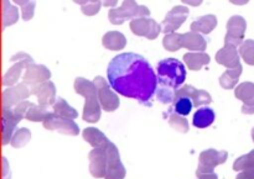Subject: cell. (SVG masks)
Instances as JSON below:
<instances>
[{"mask_svg": "<svg viewBox=\"0 0 254 179\" xmlns=\"http://www.w3.org/2000/svg\"><path fill=\"white\" fill-rule=\"evenodd\" d=\"M109 86L121 95L151 105L158 90V76L140 54L122 53L114 57L107 68Z\"/></svg>", "mask_w": 254, "mask_h": 179, "instance_id": "1", "label": "cell"}, {"mask_svg": "<svg viewBox=\"0 0 254 179\" xmlns=\"http://www.w3.org/2000/svg\"><path fill=\"white\" fill-rule=\"evenodd\" d=\"M74 90L77 94L84 96L86 103H84L83 109V120L86 123H97L101 119L102 114V106L99 103L98 98V90L94 84V82H89L86 78H76L74 81Z\"/></svg>", "mask_w": 254, "mask_h": 179, "instance_id": "2", "label": "cell"}, {"mask_svg": "<svg viewBox=\"0 0 254 179\" xmlns=\"http://www.w3.org/2000/svg\"><path fill=\"white\" fill-rule=\"evenodd\" d=\"M158 83L161 88L178 91L186 79V68L176 58H165L158 63Z\"/></svg>", "mask_w": 254, "mask_h": 179, "instance_id": "3", "label": "cell"}, {"mask_svg": "<svg viewBox=\"0 0 254 179\" xmlns=\"http://www.w3.org/2000/svg\"><path fill=\"white\" fill-rule=\"evenodd\" d=\"M163 45L165 49L170 52L179 51L180 48H188L189 51L203 52L207 47V41L202 35L197 32H186V34H174L165 35L163 40Z\"/></svg>", "mask_w": 254, "mask_h": 179, "instance_id": "4", "label": "cell"}, {"mask_svg": "<svg viewBox=\"0 0 254 179\" xmlns=\"http://www.w3.org/2000/svg\"><path fill=\"white\" fill-rule=\"evenodd\" d=\"M150 15V10L144 5H139L136 1H123L121 7L111 9L108 12L109 21L113 25H122L126 20L140 19L148 17Z\"/></svg>", "mask_w": 254, "mask_h": 179, "instance_id": "5", "label": "cell"}, {"mask_svg": "<svg viewBox=\"0 0 254 179\" xmlns=\"http://www.w3.org/2000/svg\"><path fill=\"white\" fill-rule=\"evenodd\" d=\"M10 61L15 62L11 67L9 68V71L4 74L2 77V84L5 87H14L16 86V83L19 82L20 76H21L22 71L26 69L27 66L34 63V59L29 56L25 52H17L16 54L10 58Z\"/></svg>", "mask_w": 254, "mask_h": 179, "instance_id": "6", "label": "cell"}, {"mask_svg": "<svg viewBox=\"0 0 254 179\" xmlns=\"http://www.w3.org/2000/svg\"><path fill=\"white\" fill-rule=\"evenodd\" d=\"M228 153L226 151H217L210 148L203 152H201L200 158H198V166L197 171H196V176L206 175V173H213L217 166L223 165L227 161Z\"/></svg>", "mask_w": 254, "mask_h": 179, "instance_id": "7", "label": "cell"}, {"mask_svg": "<svg viewBox=\"0 0 254 179\" xmlns=\"http://www.w3.org/2000/svg\"><path fill=\"white\" fill-rule=\"evenodd\" d=\"M107 151V158H108V166H107V175L104 179H124L126 178V168L121 161V155L117 146L112 141H108L104 146Z\"/></svg>", "mask_w": 254, "mask_h": 179, "instance_id": "8", "label": "cell"}, {"mask_svg": "<svg viewBox=\"0 0 254 179\" xmlns=\"http://www.w3.org/2000/svg\"><path fill=\"white\" fill-rule=\"evenodd\" d=\"M94 84L97 87V90H98V98L99 103H101L102 109L104 111H112L117 110L119 108V98L111 88H109V84L103 77H96L94 78Z\"/></svg>", "mask_w": 254, "mask_h": 179, "instance_id": "9", "label": "cell"}, {"mask_svg": "<svg viewBox=\"0 0 254 179\" xmlns=\"http://www.w3.org/2000/svg\"><path fill=\"white\" fill-rule=\"evenodd\" d=\"M247 22L240 15H235L231 17L227 22V34L225 37V45H232V46L241 47L243 44Z\"/></svg>", "mask_w": 254, "mask_h": 179, "instance_id": "10", "label": "cell"}, {"mask_svg": "<svg viewBox=\"0 0 254 179\" xmlns=\"http://www.w3.org/2000/svg\"><path fill=\"white\" fill-rule=\"evenodd\" d=\"M42 124H44V128L46 129V130L59 131V133L69 136L79 135V128L73 120L61 118V116L56 115L54 111L50 114L49 118H47Z\"/></svg>", "mask_w": 254, "mask_h": 179, "instance_id": "11", "label": "cell"}, {"mask_svg": "<svg viewBox=\"0 0 254 179\" xmlns=\"http://www.w3.org/2000/svg\"><path fill=\"white\" fill-rule=\"evenodd\" d=\"M130 30L136 36H143L149 40H155L161 32L163 27L150 17H140V19L131 20Z\"/></svg>", "mask_w": 254, "mask_h": 179, "instance_id": "12", "label": "cell"}, {"mask_svg": "<svg viewBox=\"0 0 254 179\" xmlns=\"http://www.w3.org/2000/svg\"><path fill=\"white\" fill-rule=\"evenodd\" d=\"M189 12H190L189 11V7L184 6V5L174 6L173 9L166 14L165 19L161 22V27H163L164 34H174L179 27L183 26V24L186 21V19H188Z\"/></svg>", "mask_w": 254, "mask_h": 179, "instance_id": "13", "label": "cell"}, {"mask_svg": "<svg viewBox=\"0 0 254 179\" xmlns=\"http://www.w3.org/2000/svg\"><path fill=\"white\" fill-rule=\"evenodd\" d=\"M50 78H51V72L47 67L42 66V64L32 63L25 69L24 76H22V83L30 88H34L39 84L49 82Z\"/></svg>", "mask_w": 254, "mask_h": 179, "instance_id": "14", "label": "cell"}, {"mask_svg": "<svg viewBox=\"0 0 254 179\" xmlns=\"http://www.w3.org/2000/svg\"><path fill=\"white\" fill-rule=\"evenodd\" d=\"M30 94H31V90L24 83L16 84V86L5 89L4 93H2V108H15L17 104L26 100Z\"/></svg>", "mask_w": 254, "mask_h": 179, "instance_id": "15", "label": "cell"}, {"mask_svg": "<svg viewBox=\"0 0 254 179\" xmlns=\"http://www.w3.org/2000/svg\"><path fill=\"white\" fill-rule=\"evenodd\" d=\"M89 173L94 178H106L108 158L106 148H93L88 155Z\"/></svg>", "mask_w": 254, "mask_h": 179, "instance_id": "16", "label": "cell"}, {"mask_svg": "<svg viewBox=\"0 0 254 179\" xmlns=\"http://www.w3.org/2000/svg\"><path fill=\"white\" fill-rule=\"evenodd\" d=\"M32 95H35L39 101V105L49 108V106H54L56 103V87L52 82H45V83L39 84V86L30 88Z\"/></svg>", "mask_w": 254, "mask_h": 179, "instance_id": "17", "label": "cell"}, {"mask_svg": "<svg viewBox=\"0 0 254 179\" xmlns=\"http://www.w3.org/2000/svg\"><path fill=\"white\" fill-rule=\"evenodd\" d=\"M236 98L243 101L242 113L247 115L254 114V83L252 82H243L236 87Z\"/></svg>", "mask_w": 254, "mask_h": 179, "instance_id": "18", "label": "cell"}, {"mask_svg": "<svg viewBox=\"0 0 254 179\" xmlns=\"http://www.w3.org/2000/svg\"><path fill=\"white\" fill-rule=\"evenodd\" d=\"M240 57L238 47L232 46V45H225L216 53V62L221 66H225L227 69H233L241 66Z\"/></svg>", "mask_w": 254, "mask_h": 179, "instance_id": "19", "label": "cell"}, {"mask_svg": "<svg viewBox=\"0 0 254 179\" xmlns=\"http://www.w3.org/2000/svg\"><path fill=\"white\" fill-rule=\"evenodd\" d=\"M19 119L14 115L12 109L2 108L1 113V138L2 145H7L11 142V138L16 131V126L19 124Z\"/></svg>", "mask_w": 254, "mask_h": 179, "instance_id": "20", "label": "cell"}, {"mask_svg": "<svg viewBox=\"0 0 254 179\" xmlns=\"http://www.w3.org/2000/svg\"><path fill=\"white\" fill-rule=\"evenodd\" d=\"M176 96H188V98H190L195 108L208 105L210 103H212V96L207 91L196 89L192 86H184L183 88L176 91Z\"/></svg>", "mask_w": 254, "mask_h": 179, "instance_id": "21", "label": "cell"}, {"mask_svg": "<svg viewBox=\"0 0 254 179\" xmlns=\"http://www.w3.org/2000/svg\"><path fill=\"white\" fill-rule=\"evenodd\" d=\"M216 26H217V17L215 15H205V16L198 17L191 24V31L197 32L200 35H208L215 30Z\"/></svg>", "mask_w": 254, "mask_h": 179, "instance_id": "22", "label": "cell"}, {"mask_svg": "<svg viewBox=\"0 0 254 179\" xmlns=\"http://www.w3.org/2000/svg\"><path fill=\"white\" fill-rule=\"evenodd\" d=\"M211 58L205 52H189L184 56V62L191 71H200L210 63Z\"/></svg>", "mask_w": 254, "mask_h": 179, "instance_id": "23", "label": "cell"}, {"mask_svg": "<svg viewBox=\"0 0 254 179\" xmlns=\"http://www.w3.org/2000/svg\"><path fill=\"white\" fill-rule=\"evenodd\" d=\"M102 44L107 49L111 51H121L126 47L127 39L122 32L119 31H109L102 39Z\"/></svg>", "mask_w": 254, "mask_h": 179, "instance_id": "24", "label": "cell"}, {"mask_svg": "<svg viewBox=\"0 0 254 179\" xmlns=\"http://www.w3.org/2000/svg\"><path fill=\"white\" fill-rule=\"evenodd\" d=\"M84 141L89 143L93 148H103L108 143V137L96 128H87L82 133Z\"/></svg>", "mask_w": 254, "mask_h": 179, "instance_id": "25", "label": "cell"}, {"mask_svg": "<svg viewBox=\"0 0 254 179\" xmlns=\"http://www.w3.org/2000/svg\"><path fill=\"white\" fill-rule=\"evenodd\" d=\"M215 111L210 108H201L193 115V126L198 129H206L215 121Z\"/></svg>", "mask_w": 254, "mask_h": 179, "instance_id": "26", "label": "cell"}, {"mask_svg": "<svg viewBox=\"0 0 254 179\" xmlns=\"http://www.w3.org/2000/svg\"><path fill=\"white\" fill-rule=\"evenodd\" d=\"M242 72H243L242 64H241L240 67H237V68L227 69V71H226L220 78L221 87H222V88H225V89H233V88H235V87L238 84V79H240Z\"/></svg>", "mask_w": 254, "mask_h": 179, "instance_id": "27", "label": "cell"}, {"mask_svg": "<svg viewBox=\"0 0 254 179\" xmlns=\"http://www.w3.org/2000/svg\"><path fill=\"white\" fill-rule=\"evenodd\" d=\"M52 109H54V113L56 114V115L61 116V118L74 120V119L78 116V113L76 111V109L69 106L68 104H67V101L62 98L57 99L56 103H55L54 106H52Z\"/></svg>", "mask_w": 254, "mask_h": 179, "instance_id": "28", "label": "cell"}, {"mask_svg": "<svg viewBox=\"0 0 254 179\" xmlns=\"http://www.w3.org/2000/svg\"><path fill=\"white\" fill-rule=\"evenodd\" d=\"M193 108V103L190 98L188 96H175L173 105H171V110L174 113L179 114L181 116H186L191 113Z\"/></svg>", "mask_w": 254, "mask_h": 179, "instance_id": "29", "label": "cell"}, {"mask_svg": "<svg viewBox=\"0 0 254 179\" xmlns=\"http://www.w3.org/2000/svg\"><path fill=\"white\" fill-rule=\"evenodd\" d=\"M51 113L52 111H49V108H45V106L35 105V104H32V105L30 106L29 110H27L25 119L29 121H34V123H40V121L44 123V121L49 118Z\"/></svg>", "mask_w": 254, "mask_h": 179, "instance_id": "30", "label": "cell"}, {"mask_svg": "<svg viewBox=\"0 0 254 179\" xmlns=\"http://www.w3.org/2000/svg\"><path fill=\"white\" fill-rule=\"evenodd\" d=\"M19 20V10L10 4L9 1H2V27L14 25Z\"/></svg>", "mask_w": 254, "mask_h": 179, "instance_id": "31", "label": "cell"}, {"mask_svg": "<svg viewBox=\"0 0 254 179\" xmlns=\"http://www.w3.org/2000/svg\"><path fill=\"white\" fill-rule=\"evenodd\" d=\"M169 124L173 129L181 134H186L189 131V123L184 116L179 115V114L174 113L173 110H169Z\"/></svg>", "mask_w": 254, "mask_h": 179, "instance_id": "32", "label": "cell"}, {"mask_svg": "<svg viewBox=\"0 0 254 179\" xmlns=\"http://www.w3.org/2000/svg\"><path fill=\"white\" fill-rule=\"evenodd\" d=\"M240 56L250 66H254V40H246L238 48Z\"/></svg>", "mask_w": 254, "mask_h": 179, "instance_id": "33", "label": "cell"}, {"mask_svg": "<svg viewBox=\"0 0 254 179\" xmlns=\"http://www.w3.org/2000/svg\"><path fill=\"white\" fill-rule=\"evenodd\" d=\"M30 138H31V133H30L27 129H17V130L15 131L14 136H12L10 145L15 148H20L22 147V146L26 145L30 141Z\"/></svg>", "mask_w": 254, "mask_h": 179, "instance_id": "34", "label": "cell"}, {"mask_svg": "<svg viewBox=\"0 0 254 179\" xmlns=\"http://www.w3.org/2000/svg\"><path fill=\"white\" fill-rule=\"evenodd\" d=\"M254 166V150L251 151L248 155L242 156V157L237 158L233 165V170L237 172H242V171L247 170V168L253 167Z\"/></svg>", "mask_w": 254, "mask_h": 179, "instance_id": "35", "label": "cell"}, {"mask_svg": "<svg viewBox=\"0 0 254 179\" xmlns=\"http://www.w3.org/2000/svg\"><path fill=\"white\" fill-rule=\"evenodd\" d=\"M74 2L81 6L82 12H83L84 15H87V16H93V15H96L97 12L99 11L102 5H103V2L98 1V0H96V1H74Z\"/></svg>", "mask_w": 254, "mask_h": 179, "instance_id": "36", "label": "cell"}, {"mask_svg": "<svg viewBox=\"0 0 254 179\" xmlns=\"http://www.w3.org/2000/svg\"><path fill=\"white\" fill-rule=\"evenodd\" d=\"M16 5H19L21 7V16L22 20L25 21H29L34 16V10L36 6V2L35 1H24V0H16Z\"/></svg>", "mask_w": 254, "mask_h": 179, "instance_id": "37", "label": "cell"}, {"mask_svg": "<svg viewBox=\"0 0 254 179\" xmlns=\"http://www.w3.org/2000/svg\"><path fill=\"white\" fill-rule=\"evenodd\" d=\"M156 96H158V99L163 104H173L174 100H175L176 91L171 90V89L159 87V89L156 90Z\"/></svg>", "mask_w": 254, "mask_h": 179, "instance_id": "38", "label": "cell"}, {"mask_svg": "<svg viewBox=\"0 0 254 179\" xmlns=\"http://www.w3.org/2000/svg\"><path fill=\"white\" fill-rule=\"evenodd\" d=\"M31 105H32V103H30V101H27V100L21 101V103L17 104L15 108H12V113H14V115L16 116L20 121H21L22 119H25L27 110H29L30 106Z\"/></svg>", "mask_w": 254, "mask_h": 179, "instance_id": "39", "label": "cell"}, {"mask_svg": "<svg viewBox=\"0 0 254 179\" xmlns=\"http://www.w3.org/2000/svg\"><path fill=\"white\" fill-rule=\"evenodd\" d=\"M236 179H254V166L238 173Z\"/></svg>", "mask_w": 254, "mask_h": 179, "instance_id": "40", "label": "cell"}, {"mask_svg": "<svg viewBox=\"0 0 254 179\" xmlns=\"http://www.w3.org/2000/svg\"><path fill=\"white\" fill-rule=\"evenodd\" d=\"M2 179H10V168L6 158H2Z\"/></svg>", "mask_w": 254, "mask_h": 179, "instance_id": "41", "label": "cell"}, {"mask_svg": "<svg viewBox=\"0 0 254 179\" xmlns=\"http://www.w3.org/2000/svg\"><path fill=\"white\" fill-rule=\"evenodd\" d=\"M198 179H218V176L213 173H206V175H201L197 177Z\"/></svg>", "mask_w": 254, "mask_h": 179, "instance_id": "42", "label": "cell"}, {"mask_svg": "<svg viewBox=\"0 0 254 179\" xmlns=\"http://www.w3.org/2000/svg\"><path fill=\"white\" fill-rule=\"evenodd\" d=\"M102 2H103V6H116L118 1L113 0V1H102Z\"/></svg>", "mask_w": 254, "mask_h": 179, "instance_id": "43", "label": "cell"}, {"mask_svg": "<svg viewBox=\"0 0 254 179\" xmlns=\"http://www.w3.org/2000/svg\"><path fill=\"white\" fill-rule=\"evenodd\" d=\"M184 2L189 5H193V6H198V5L202 4V1H184Z\"/></svg>", "mask_w": 254, "mask_h": 179, "instance_id": "44", "label": "cell"}, {"mask_svg": "<svg viewBox=\"0 0 254 179\" xmlns=\"http://www.w3.org/2000/svg\"><path fill=\"white\" fill-rule=\"evenodd\" d=\"M233 2V4H241V5H242V4H246V2H248V1H232Z\"/></svg>", "mask_w": 254, "mask_h": 179, "instance_id": "45", "label": "cell"}, {"mask_svg": "<svg viewBox=\"0 0 254 179\" xmlns=\"http://www.w3.org/2000/svg\"><path fill=\"white\" fill-rule=\"evenodd\" d=\"M252 138H253V141H254V128H253V130H252Z\"/></svg>", "mask_w": 254, "mask_h": 179, "instance_id": "46", "label": "cell"}]
</instances>
